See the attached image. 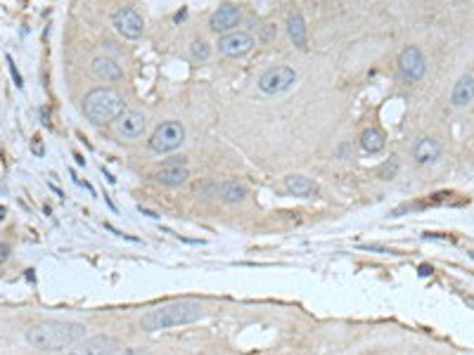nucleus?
Returning <instances> with one entry per match:
<instances>
[{
    "label": "nucleus",
    "instance_id": "obj_1",
    "mask_svg": "<svg viewBox=\"0 0 474 355\" xmlns=\"http://www.w3.org/2000/svg\"><path fill=\"white\" fill-rule=\"evenodd\" d=\"M86 339V325L79 322L43 320L29 327L27 341L38 351H66Z\"/></svg>",
    "mask_w": 474,
    "mask_h": 355
},
{
    "label": "nucleus",
    "instance_id": "obj_2",
    "mask_svg": "<svg viewBox=\"0 0 474 355\" xmlns=\"http://www.w3.org/2000/svg\"><path fill=\"white\" fill-rule=\"evenodd\" d=\"M204 315V306L195 298H183V301H173L166 306H159L154 311H147L140 317V327L145 332H159V329H171L180 325H190L197 322Z\"/></svg>",
    "mask_w": 474,
    "mask_h": 355
},
{
    "label": "nucleus",
    "instance_id": "obj_3",
    "mask_svg": "<svg viewBox=\"0 0 474 355\" xmlns=\"http://www.w3.org/2000/svg\"><path fill=\"white\" fill-rule=\"evenodd\" d=\"M126 111L123 95L114 88H95L84 97V114L90 123H112Z\"/></svg>",
    "mask_w": 474,
    "mask_h": 355
},
{
    "label": "nucleus",
    "instance_id": "obj_4",
    "mask_svg": "<svg viewBox=\"0 0 474 355\" xmlns=\"http://www.w3.org/2000/svg\"><path fill=\"white\" fill-rule=\"evenodd\" d=\"M185 142V128L178 121H166L152 133L149 137V149L157 154H166L178 149Z\"/></svg>",
    "mask_w": 474,
    "mask_h": 355
},
{
    "label": "nucleus",
    "instance_id": "obj_5",
    "mask_svg": "<svg viewBox=\"0 0 474 355\" xmlns=\"http://www.w3.org/2000/svg\"><path fill=\"white\" fill-rule=\"evenodd\" d=\"M297 83V71L290 66H271L259 76V90L266 95H280Z\"/></svg>",
    "mask_w": 474,
    "mask_h": 355
},
{
    "label": "nucleus",
    "instance_id": "obj_6",
    "mask_svg": "<svg viewBox=\"0 0 474 355\" xmlns=\"http://www.w3.org/2000/svg\"><path fill=\"white\" fill-rule=\"evenodd\" d=\"M425 71H427V60H425V55H422L420 48L408 45V48L401 50V55H399L401 79L410 81V83H417V81L425 76Z\"/></svg>",
    "mask_w": 474,
    "mask_h": 355
},
{
    "label": "nucleus",
    "instance_id": "obj_7",
    "mask_svg": "<svg viewBox=\"0 0 474 355\" xmlns=\"http://www.w3.org/2000/svg\"><path fill=\"white\" fill-rule=\"evenodd\" d=\"M121 351V341L110 334H97V337L84 339L71 348V355H114Z\"/></svg>",
    "mask_w": 474,
    "mask_h": 355
},
{
    "label": "nucleus",
    "instance_id": "obj_8",
    "mask_svg": "<svg viewBox=\"0 0 474 355\" xmlns=\"http://www.w3.org/2000/svg\"><path fill=\"white\" fill-rule=\"evenodd\" d=\"M112 24L128 40H138L142 36V31H145V22L133 8H118L114 17H112Z\"/></svg>",
    "mask_w": 474,
    "mask_h": 355
},
{
    "label": "nucleus",
    "instance_id": "obj_9",
    "mask_svg": "<svg viewBox=\"0 0 474 355\" xmlns=\"http://www.w3.org/2000/svg\"><path fill=\"white\" fill-rule=\"evenodd\" d=\"M145 126H147V118L138 109H126L114 121L116 135L123 137V140H138V137L145 133Z\"/></svg>",
    "mask_w": 474,
    "mask_h": 355
},
{
    "label": "nucleus",
    "instance_id": "obj_10",
    "mask_svg": "<svg viewBox=\"0 0 474 355\" xmlns=\"http://www.w3.org/2000/svg\"><path fill=\"white\" fill-rule=\"evenodd\" d=\"M254 48V38L247 31H230L219 38V50L228 57H245Z\"/></svg>",
    "mask_w": 474,
    "mask_h": 355
},
{
    "label": "nucleus",
    "instance_id": "obj_11",
    "mask_svg": "<svg viewBox=\"0 0 474 355\" xmlns=\"http://www.w3.org/2000/svg\"><path fill=\"white\" fill-rule=\"evenodd\" d=\"M237 24H240V8L230 3L221 5L209 19V29L214 31V34H230Z\"/></svg>",
    "mask_w": 474,
    "mask_h": 355
},
{
    "label": "nucleus",
    "instance_id": "obj_12",
    "mask_svg": "<svg viewBox=\"0 0 474 355\" xmlns=\"http://www.w3.org/2000/svg\"><path fill=\"white\" fill-rule=\"evenodd\" d=\"M90 69L100 81H121L123 79V69L112 57H102L100 55V57L92 60Z\"/></svg>",
    "mask_w": 474,
    "mask_h": 355
},
{
    "label": "nucleus",
    "instance_id": "obj_13",
    "mask_svg": "<svg viewBox=\"0 0 474 355\" xmlns=\"http://www.w3.org/2000/svg\"><path fill=\"white\" fill-rule=\"evenodd\" d=\"M413 154L420 163H434L441 157V145L434 137H420L413 147Z\"/></svg>",
    "mask_w": 474,
    "mask_h": 355
},
{
    "label": "nucleus",
    "instance_id": "obj_14",
    "mask_svg": "<svg viewBox=\"0 0 474 355\" xmlns=\"http://www.w3.org/2000/svg\"><path fill=\"white\" fill-rule=\"evenodd\" d=\"M216 192H219L221 202H225V204H240V202H245V199H247L249 189H247L245 183H237V180H228V183L221 185V187L216 189Z\"/></svg>",
    "mask_w": 474,
    "mask_h": 355
},
{
    "label": "nucleus",
    "instance_id": "obj_15",
    "mask_svg": "<svg viewBox=\"0 0 474 355\" xmlns=\"http://www.w3.org/2000/svg\"><path fill=\"white\" fill-rule=\"evenodd\" d=\"M190 178L188 166H176V168H162L159 173H154V180L164 187H180Z\"/></svg>",
    "mask_w": 474,
    "mask_h": 355
},
{
    "label": "nucleus",
    "instance_id": "obj_16",
    "mask_svg": "<svg viewBox=\"0 0 474 355\" xmlns=\"http://www.w3.org/2000/svg\"><path fill=\"white\" fill-rule=\"evenodd\" d=\"M287 34H290V40L299 50H306V22L299 12H292L287 17Z\"/></svg>",
    "mask_w": 474,
    "mask_h": 355
},
{
    "label": "nucleus",
    "instance_id": "obj_17",
    "mask_svg": "<svg viewBox=\"0 0 474 355\" xmlns=\"http://www.w3.org/2000/svg\"><path fill=\"white\" fill-rule=\"evenodd\" d=\"M285 187L290 194H295V197H313L316 194V183H313L311 178L306 176H287L285 178Z\"/></svg>",
    "mask_w": 474,
    "mask_h": 355
},
{
    "label": "nucleus",
    "instance_id": "obj_18",
    "mask_svg": "<svg viewBox=\"0 0 474 355\" xmlns=\"http://www.w3.org/2000/svg\"><path fill=\"white\" fill-rule=\"evenodd\" d=\"M472 97H474V79L472 76H462V79L456 83V88H453L451 102L456 107H465L472 102Z\"/></svg>",
    "mask_w": 474,
    "mask_h": 355
},
{
    "label": "nucleus",
    "instance_id": "obj_19",
    "mask_svg": "<svg viewBox=\"0 0 474 355\" xmlns=\"http://www.w3.org/2000/svg\"><path fill=\"white\" fill-rule=\"evenodd\" d=\"M360 147L368 154H377L384 149V137L377 128H365L363 135H360Z\"/></svg>",
    "mask_w": 474,
    "mask_h": 355
},
{
    "label": "nucleus",
    "instance_id": "obj_20",
    "mask_svg": "<svg viewBox=\"0 0 474 355\" xmlns=\"http://www.w3.org/2000/svg\"><path fill=\"white\" fill-rule=\"evenodd\" d=\"M190 55L199 62H207L211 57V45L207 43V40H192V45H190Z\"/></svg>",
    "mask_w": 474,
    "mask_h": 355
},
{
    "label": "nucleus",
    "instance_id": "obj_21",
    "mask_svg": "<svg viewBox=\"0 0 474 355\" xmlns=\"http://www.w3.org/2000/svg\"><path fill=\"white\" fill-rule=\"evenodd\" d=\"M8 66H10V74H12V79H14V86H17V88H24V81L17 71V64H14V60L10 57V55H8Z\"/></svg>",
    "mask_w": 474,
    "mask_h": 355
},
{
    "label": "nucleus",
    "instance_id": "obj_22",
    "mask_svg": "<svg viewBox=\"0 0 474 355\" xmlns=\"http://www.w3.org/2000/svg\"><path fill=\"white\" fill-rule=\"evenodd\" d=\"M176 166H188L185 157H171V159H166V161L162 163V168H176Z\"/></svg>",
    "mask_w": 474,
    "mask_h": 355
},
{
    "label": "nucleus",
    "instance_id": "obj_23",
    "mask_svg": "<svg viewBox=\"0 0 474 355\" xmlns=\"http://www.w3.org/2000/svg\"><path fill=\"white\" fill-rule=\"evenodd\" d=\"M114 355H152V353L142 351V348H121V351Z\"/></svg>",
    "mask_w": 474,
    "mask_h": 355
},
{
    "label": "nucleus",
    "instance_id": "obj_24",
    "mask_svg": "<svg viewBox=\"0 0 474 355\" xmlns=\"http://www.w3.org/2000/svg\"><path fill=\"white\" fill-rule=\"evenodd\" d=\"M351 154H353V149L349 142H344V145L339 147V159H351Z\"/></svg>",
    "mask_w": 474,
    "mask_h": 355
},
{
    "label": "nucleus",
    "instance_id": "obj_25",
    "mask_svg": "<svg viewBox=\"0 0 474 355\" xmlns=\"http://www.w3.org/2000/svg\"><path fill=\"white\" fill-rule=\"evenodd\" d=\"M8 259H10V244H5V241H0V265H3Z\"/></svg>",
    "mask_w": 474,
    "mask_h": 355
},
{
    "label": "nucleus",
    "instance_id": "obj_26",
    "mask_svg": "<svg viewBox=\"0 0 474 355\" xmlns=\"http://www.w3.org/2000/svg\"><path fill=\"white\" fill-rule=\"evenodd\" d=\"M34 154H38V157H43L45 149H43V142H40V137H34Z\"/></svg>",
    "mask_w": 474,
    "mask_h": 355
},
{
    "label": "nucleus",
    "instance_id": "obj_27",
    "mask_svg": "<svg viewBox=\"0 0 474 355\" xmlns=\"http://www.w3.org/2000/svg\"><path fill=\"white\" fill-rule=\"evenodd\" d=\"M273 36H277V29L273 27V24H268V29H266V38H273Z\"/></svg>",
    "mask_w": 474,
    "mask_h": 355
},
{
    "label": "nucleus",
    "instance_id": "obj_28",
    "mask_svg": "<svg viewBox=\"0 0 474 355\" xmlns=\"http://www.w3.org/2000/svg\"><path fill=\"white\" fill-rule=\"evenodd\" d=\"M185 17H188V12H185V10H180V12H178V14H176V17H173V19H176V22L180 24V22H183V19H185Z\"/></svg>",
    "mask_w": 474,
    "mask_h": 355
},
{
    "label": "nucleus",
    "instance_id": "obj_29",
    "mask_svg": "<svg viewBox=\"0 0 474 355\" xmlns=\"http://www.w3.org/2000/svg\"><path fill=\"white\" fill-rule=\"evenodd\" d=\"M140 213H145V215H149V218H159V215H157V213H154V211H147V209H142V207H140Z\"/></svg>",
    "mask_w": 474,
    "mask_h": 355
},
{
    "label": "nucleus",
    "instance_id": "obj_30",
    "mask_svg": "<svg viewBox=\"0 0 474 355\" xmlns=\"http://www.w3.org/2000/svg\"><path fill=\"white\" fill-rule=\"evenodd\" d=\"M74 159H76V163H79V166H86V159L81 157V154H74Z\"/></svg>",
    "mask_w": 474,
    "mask_h": 355
},
{
    "label": "nucleus",
    "instance_id": "obj_31",
    "mask_svg": "<svg viewBox=\"0 0 474 355\" xmlns=\"http://www.w3.org/2000/svg\"><path fill=\"white\" fill-rule=\"evenodd\" d=\"M420 275H432V267L429 265H422L420 267Z\"/></svg>",
    "mask_w": 474,
    "mask_h": 355
},
{
    "label": "nucleus",
    "instance_id": "obj_32",
    "mask_svg": "<svg viewBox=\"0 0 474 355\" xmlns=\"http://www.w3.org/2000/svg\"><path fill=\"white\" fill-rule=\"evenodd\" d=\"M467 306H472V308H474V298H467Z\"/></svg>",
    "mask_w": 474,
    "mask_h": 355
},
{
    "label": "nucleus",
    "instance_id": "obj_33",
    "mask_svg": "<svg viewBox=\"0 0 474 355\" xmlns=\"http://www.w3.org/2000/svg\"><path fill=\"white\" fill-rule=\"evenodd\" d=\"M3 213H5V209H3V207H0V218H3Z\"/></svg>",
    "mask_w": 474,
    "mask_h": 355
},
{
    "label": "nucleus",
    "instance_id": "obj_34",
    "mask_svg": "<svg viewBox=\"0 0 474 355\" xmlns=\"http://www.w3.org/2000/svg\"><path fill=\"white\" fill-rule=\"evenodd\" d=\"M470 256H472V259H474V251H470Z\"/></svg>",
    "mask_w": 474,
    "mask_h": 355
}]
</instances>
